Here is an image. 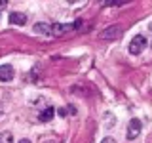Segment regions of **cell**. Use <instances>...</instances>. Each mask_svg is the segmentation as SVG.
Returning a JSON list of instances; mask_svg holds the SVG:
<instances>
[{"instance_id": "6da1fadb", "label": "cell", "mask_w": 152, "mask_h": 143, "mask_svg": "<svg viewBox=\"0 0 152 143\" xmlns=\"http://www.w3.org/2000/svg\"><path fill=\"white\" fill-rule=\"evenodd\" d=\"M76 27H80V21L69 23V25H65V23H53V25H51V36H61V35H65V32L74 31Z\"/></svg>"}, {"instance_id": "7a4b0ae2", "label": "cell", "mask_w": 152, "mask_h": 143, "mask_svg": "<svg viewBox=\"0 0 152 143\" xmlns=\"http://www.w3.org/2000/svg\"><path fill=\"white\" fill-rule=\"evenodd\" d=\"M145 48H146V38L142 36V35H137V36L131 38V42H129V54L139 55Z\"/></svg>"}, {"instance_id": "3957f363", "label": "cell", "mask_w": 152, "mask_h": 143, "mask_svg": "<svg viewBox=\"0 0 152 143\" xmlns=\"http://www.w3.org/2000/svg\"><path fill=\"white\" fill-rule=\"evenodd\" d=\"M141 120L139 118H131L129 124H127V139H135L137 136L141 133Z\"/></svg>"}, {"instance_id": "277c9868", "label": "cell", "mask_w": 152, "mask_h": 143, "mask_svg": "<svg viewBox=\"0 0 152 143\" xmlns=\"http://www.w3.org/2000/svg\"><path fill=\"white\" fill-rule=\"evenodd\" d=\"M122 32H124V29H122V27H118V25H114V27H107V29H104V31L101 32V38H104V40H114V38L122 36Z\"/></svg>"}, {"instance_id": "5b68a950", "label": "cell", "mask_w": 152, "mask_h": 143, "mask_svg": "<svg viewBox=\"0 0 152 143\" xmlns=\"http://www.w3.org/2000/svg\"><path fill=\"white\" fill-rule=\"evenodd\" d=\"M15 76V71H13L12 65H0V82H10Z\"/></svg>"}, {"instance_id": "8992f818", "label": "cell", "mask_w": 152, "mask_h": 143, "mask_svg": "<svg viewBox=\"0 0 152 143\" xmlns=\"http://www.w3.org/2000/svg\"><path fill=\"white\" fill-rule=\"evenodd\" d=\"M10 23H12V25L23 27L27 23V15H25V13H21V12H13V13H10Z\"/></svg>"}, {"instance_id": "52a82bcc", "label": "cell", "mask_w": 152, "mask_h": 143, "mask_svg": "<svg viewBox=\"0 0 152 143\" xmlns=\"http://www.w3.org/2000/svg\"><path fill=\"white\" fill-rule=\"evenodd\" d=\"M53 114H55V109L53 107H44L40 111V114H38V118H40L42 122H50L51 118H53Z\"/></svg>"}, {"instance_id": "ba28073f", "label": "cell", "mask_w": 152, "mask_h": 143, "mask_svg": "<svg viewBox=\"0 0 152 143\" xmlns=\"http://www.w3.org/2000/svg\"><path fill=\"white\" fill-rule=\"evenodd\" d=\"M34 32L44 35V36H51V25H50V23H36V25H34Z\"/></svg>"}, {"instance_id": "9c48e42d", "label": "cell", "mask_w": 152, "mask_h": 143, "mask_svg": "<svg viewBox=\"0 0 152 143\" xmlns=\"http://www.w3.org/2000/svg\"><path fill=\"white\" fill-rule=\"evenodd\" d=\"M0 143H13L12 132H0Z\"/></svg>"}, {"instance_id": "30bf717a", "label": "cell", "mask_w": 152, "mask_h": 143, "mask_svg": "<svg viewBox=\"0 0 152 143\" xmlns=\"http://www.w3.org/2000/svg\"><path fill=\"white\" fill-rule=\"evenodd\" d=\"M124 2H126V0H107L104 6H122Z\"/></svg>"}, {"instance_id": "8fae6325", "label": "cell", "mask_w": 152, "mask_h": 143, "mask_svg": "<svg viewBox=\"0 0 152 143\" xmlns=\"http://www.w3.org/2000/svg\"><path fill=\"white\" fill-rule=\"evenodd\" d=\"M101 143H116V139H114V137H104Z\"/></svg>"}, {"instance_id": "7c38bea8", "label": "cell", "mask_w": 152, "mask_h": 143, "mask_svg": "<svg viewBox=\"0 0 152 143\" xmlns=\"http://www.w3.org/2000/svg\"><path fill=\"white\" fill-rule=\"evenodd\" d=\"M6 6H8L6 0H0V12H2V10H6Z\"/></svg>"}, {"instance_id": "4fadbf2b", "label": "cell", "mask_w": 152, "mask_h": 143, "mask_svg": "<svg viewBox=\"0 0 152 143\" xmlns=\"http://www.w3.org/2000/svg\"><path fill=\"white\" fill-rule=\"evenodd\" d=\"M57 114H59V116H66V111L65 109H57Z\"/></svg>"}, {"instance_id": "5bb4252c", "label": "cell", "mask_w": 152, "mask_h": 143, "mask_svg": "<svg viewBox=\"0 0 152 143\" xmlns=\"http://www.w3.org/2000/svg\"><path fill=\"white\" fill-rule=\"evenodd\" d=\"M19 143H31V141H28V139H21V141H19Z\"/></svg>"}, {"instance_id": "9a60e30c", "label": "cell", "mask_w": 152, "mask_h": 143, "mask_svg": "<svg viewBox=\"0 0 152 143\" xmlns=\"http://www.w3.org/2000/svg\"><path fill=\"white\" fill-rule=\"evenodd\" d=\"M148 29H150V31H152V23H150V25H148Z\"/></svg>"}]
</instances>
